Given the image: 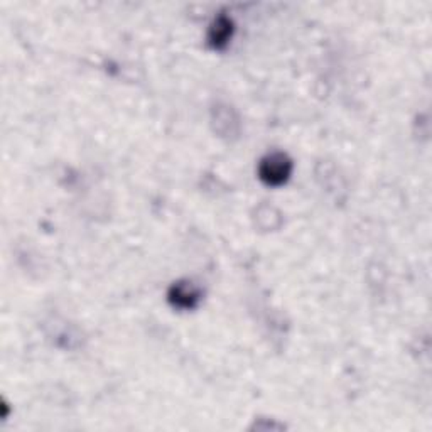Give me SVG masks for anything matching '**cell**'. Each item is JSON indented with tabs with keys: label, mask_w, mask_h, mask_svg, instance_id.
Here are the masks:
<instances>
[{
	"label": "cell",
	"mask_w": 432,
	"mask_h": 432,
	"mask_svg": "<svg viewBox=\"0 0 432 432\" xmlns=\"http://www.w3.org/2000/svg\"><path fill=\"white\" fill-rule=\"evenodd\" d=\"M231 34V24L226 19H218L213 26V33H211V44L215 47H223Z\"/></svg>",
	"instance_id": "obj_3"
},
{
	"label": "cell",
	"mask_w": 432,
	"mask_h": 432,
	"mask_svg": "<svg viewBox=\"0 0 432 432\" xmlns=\"http://www.w3.org/2000/svg\"><path fill=\"white\" fill-rule=\"evenodd\" d=\"M292 164L284 154H272L260 164V178L267 184L277 186L289 178Z\"/></svg>",
	"instance_id": "obj_1"
},
{
	"label": "cell",
	"mask_w": 432,
	"mask_h": 432,
	"mask_svg": "<svg viewBox=\"0 0 432 432\" xmlns=\"http://www.w3.org/2000/svg\"><path fill=\"white\" fill-rule=\"evenodd\" d=\"M169 298L174 306L184 307V309L190 307L191 309V307H194L196 302L199 301V292L196 291V287L191 286L190 282H179L171 289Z\"/></svg>",
	"instance_id": "obj_2"
}]
</instances>
